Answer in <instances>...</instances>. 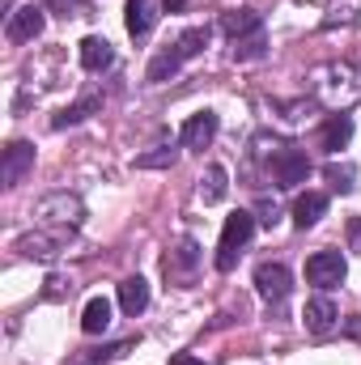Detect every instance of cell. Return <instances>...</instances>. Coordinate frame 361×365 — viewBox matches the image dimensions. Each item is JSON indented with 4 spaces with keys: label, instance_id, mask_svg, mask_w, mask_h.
<instances>
[{
    "label": "cell",
    "instance_id": "6da1fadb",
    "mask_svg": "<svg viewBox=\"0 0 361 365\" xmlns=\"http://www.w3.org/2000/svg\"><path fill=\"white\" fill-rule=\"evenodd\" d=\"M315 93H319V102L332 106V110L357 102L361 98V68H353V64H327V68L315 77Z\"/></svg>",
    "mask_w": 361,
    "mask_h": 365
},
{
    "label": "cell",
    "instance_id": "7a4b0ae2",
    "mask_svg": "<svg viewBox=\"0 0 361 365\" xmlns=\"http://www.w3.org/2000/svg\"><path fill=\"white\" fill-rule=\"evenodd\" d=\"M251 234H255V212H234V217H225L221 242H217V272H230V268L238 264V255H243V247L251 242Z\"/></svg>",
    "mask_w": 361,
    "mask_h": 365
},
{
    "label": "cell",
    "instance_id": "3957f363",
    "mask_svg": "<svg viewBox=\"0 0 361 365\" xmlns=\"http://www.w3.org/2000/svg\"><path fill=\"white\" fill-rule=\"evenodd\" d=\"M34 217H39V225L73 230V225H81L86 204H81V195H73V191H51V195H43V200L34 204Z\"/></svg>",
    "mask_w": 361,
    "mask_h": 365
},
{
    "label": "cell",
    "instance_id": "277c9868",
    "mask_svg": "<svg viewBox=\"0 0 361 365\" xmlns=\"http://www.w3.org/2000/svg\"><path fill=\"white\" fill-rule=\"evenodd\" d=\"M345 276H349V264H345V255L340 251H315L310 259H306V280L315 284V289H336V284H345Z\"/></svg>",
    "mask_w": 361,
    "mask_h": 365
},
{
    "label": "cell",
    "instance_id": "5b68a950",
    "mask_svg": "<svg viewBox=\"0 0 361 365\" xmlns=\"http://www.w3.org/2000/svg\"><path fill=\"white\" fill-rule=\"evenodd\" d=\"M64 247H68V230H34L13 242V251L21 259H56Z\"/></svg>",
    "mask_w": 361,
    "mask_h": 365
},
{
    "label": "cell",
    "instance_id": "8992f818",
    "mask_svg": "<svg viewBox=\"0 0 361 365\" xmlns=\"http://www.w3.org/2000/svg\"><path fill=\"white\" fill-rule=\"evenodd\" d=\"M47 26V9L43 4H21L17 13H9V43H34Z\"/></svg>",
    "mask_w": 361,
    "mask_h": 365
},
{
    "label": "cell",
    "instance_id": "52a82bcc",
    "mask_svg": "<svg viewBox=\"0 0 361 365\" xmlns=\"http://www.w3.org/2000/svg\"><path fill=\"white\" fill-rule=\"evenodd\" d=\"M272 179L276 187H298V182L310 179V158L302 153V149H280L276 158H272Z\"/></svg>",
    "mask_w": 361,
    "mask_h": 365
},
{
    "label": "cell",
    "instance_id": "ba28073f",
    "mask_svg": "<svg viewBox=\"0 0 361 365\" xmlns=\"http://www.w3.org/2000/svg\"><path fill=\"white\" fill-rule=\"evenodd\" d=\"M217 128H221V119H217V110H195L187 123H183L179 140L183 149H195V153H204L208 145H213V136H217Z\"/></svg>",
    "mask_w": 361,
    "mask_h": 365
},
{
    "label": "cell",
    "instance_id": "9c48e42d",
    "mask_svg": "<svg viewBox=\"0 0 361 365\" xmlns=\"http://www.w3.org/2000/svg\"><path fill=\"white\" fill-rule=\"evenodd\" d=\"M30 170H34V145H30V140H9L4 162H0V179H4V187H17Z\"/></svg>",
    "mask_w": 361,
    "mask_h": 365
},
{
    "label": "cell",
    "instance_id": "30bf717a",
    "mask_svg": "<svg viewBox=\"0 0 361 365\" xmlns=\"http://www.w3.org/2000/svg\"><path fill=\"white\" fill-rule=\"evenodd\" d=\"M255 289H260L264 302H285L289 289H293V276H289L285 264H260L255 268Z\"/></svg>",
    "mask_w": 361,
    "mask_h": 365
},
{
    "label": "cell",
    "instance_id": "8fae6325",
    "mask_svg": "<svg viewBox=\"0 0 361 365\" xmlns=\"http://www.w3.org/2000/svg\"><path fill=\"white\" fill-rule=\"evenodd\" d=\"M302 323H306V331H315V336H327V331L340 323V310H336V302H332L327 293H319V297H310V302H306V310H302Z\"/></svg>",
    "mask_w": 361,
    "mask_h": 365
},
{
    "label": "cell",
    "instance_id": "7c38bea8",
    "mask_svg": "<svg viewBox=\"0 0 361 365\" xmlns=\"http://www.w3.org/2000/svg\"><path fill=\"white\" fill-rule=\"evenodd\" d=\"M145 306H149V280H145V276L119 280V310H123L128 319H136V314H145Z\"/></svg>",
    "mask_w": 361,
    "mask_h": 365
},
{
    "label": "cell",
    "instance_id": "4fadbf2b",
    "mask_svg": "<svg viewBox=\"0 0 361 365\" xmlns=\"http://www.w3.org/2000/svg\"><path fill=\"white\" fill-rule=\"evenodd\" d=\"M221 30L230 34V43H238V38L260 34V30H264V17H260L255 9H234V13H225V17H221Z\"/></svg>",
    "mask_w": 361,
    "mask_h": 365
},
{
    "label": "cell",
    "instance_id": "5bb4252c",
    "mask_svg": "<svg viewBox=\"0 0 361 365\" xmlns=\"http://www.w3.org/2000/svg\"><path fill=\"white\" fill-rule=\"evenodd\" d=\"M323 212H327V195H323V191H302V195L293 200V225H298V230H310Z\"/></svg>",
    "mask_w": 361,
    "mask_h": 365
},
{
    "label": "cell",
    "instance_id": "9a60e30c",
    "mask_svg": "<svg viewBox=\"0 0 361 365\" xmlns=\"http://www.w3.org/2000/svg\"><path fill=\"white\" fill-rule=\"evenodd\" d=\"M153 21H158L153 0H128V9H123V26H128L132 38H145V34L153 30Z\"/></svg>",
    "mask_w": 361,
    "mask_h": 365
},
{
    "label": "cell",
    "instance_id": "2e32d148",
    "mask_svg": "<svg viewBox=\"0 0 361 365\" xmlns=\"http://www.w3.org/2000/svg\"><path fill=\"white\" fill-rule=\"evenodd\" d=\"M349 140H353V119L340 110V115H332V119L323 123V136H319V145H323L327 153H340Z\"/></svg>",
    "mask_w": 361,
    "mask_h": 365
},
{
    "label": "cell",
    "instance_id": "e0dca14e",
    "mask_svg": "<svg viewBox=\"0 0 361 365\" xmlns=\"http://www.w3.org/2000/svg\"><path fill=\"white\" fill-rule=\"evenodd\" d=\"M111 60H115V51H111L106 38H98V34L81 38V68H86V73H102V68H111Z\"/></svg>",
    "mask_w": 361,
    "mask_h": 365
},
{
    "label": "cell",
    "instance_id": "ac0fdd59",
    "mask_svg": "<svg viewBox=\"0 0 361 365\" xmlns=\"http://www.w3.org/2000/svg\"><path fill=\"white\" fill-rule=\"evenodd\" d=\"M225 191H230V175H225V166L213 162V166L200 175V200H204V204H221Z\"/></svg>",
    "mask_w": 361,
    "mask_h": 365
},
{
    "label": "cell",
    "instance_id": "d6986e66",
    "mask_svg": "<svg viewBox=\"0 0 361 365\" xmlns=\"http://www.w3.org/2000/svg\"><path fill=\"white\" fill-rule=\"evenodd\" d=\"M111 327V302L106 297H90L86 310H81V331L86 336H102Z\"/></svg>",
    "mask_w": 361,
    "mask_h": 365
},
{
    "label": "cell",
    "instance_id": "ffe728a7",
    "mask_svg": "<svg viewBox=\"0 0 361 365\" xmlns=\"http://www.w3.org/2000/svg\"><path fill=\"white\" fill-rule=\"evenodd\" d=\"M98 106H102V98H98V93H86L81 102H73V106H64V110H60V115L51 119V128H73V123H81V119H90V115L98 110Z\"/></svg>",
    "mask_w": 361,
    "mask_h": 365
},
{
    "label": "cell",
    "instance_id": "44dd1931",
    "mask_svg": "<svg viewBox=\"0 0 361 365\" xmlns=\"http://www.w3.org/2000/svg\"><path fill=\"white\" fill-rule=\"evenodd\" d=\"M175 162H179V149H175V145H153V149L141 153L132 166H136V170H171Z\"/></svg>",
    "mask_w": 361,
    "mask_h": 365
},
{
    "label": "cell",
    "instance_id": "7402d4cb",
    "mask_svg": "<svg viewBox=\"0 0 361 365\" xmlns=\"http://www.w3.org/2000/svg\"><path fill=\"white\" fill-rule=\"evenodd\" d=\"M179 64H183L179 47H166V51H158V56H153V64H149V73H145V77H149V81L158 86V81L175 77V73H179Z\"/></svg>",
    "mask_w": 361,
    "mask_h": 365
},
{
    "label": "cell",
    "instance_id": "603a6c76",
    "mask_svg": "<svg viewBox=\"0 0 361 365\" xmlns=\"http://www.w3.org/2000/svg\"><path fill=\"white\" fill-rule=\"evenodd\" d=\"M132 349H136V340H119V344H106V349H90L86 357H77L73 365H102V361H115V357L132 353Z\"/></svg>",
    "mask_w": 361,
    "mask_h": 365
},
{
    "label": "cell",
    "instance_id": "cb8c5ba5",
    "mask_svg": "<svg viewBox=\"0 0 361 365\" xmlns=\"http://www.w3.org/2000/svg\"><path fill=\"white\" fill-rule=\"evenodd\" d=\"M175 47H179V56H183V60H191V56H200V51L208 47V26H191V30H183V34H179V43H175Z\"/></svg>",
    "mask_w": 361,
    "mask_h": 365
},
{
    "label": "cell",
    "instance_id": "d4e9b609",
    "mask_svg": "<svg viewBox=\"0 0 361 365\" xmlns=\"http://www.w3.org/2000/svg\"><path fill=\"white\" fill-rule=\"evenodd\" d=\"M268 51V38H264V30L260 34H251V38H238L234 47H230V56L238 60V64H247V60H260Z\"/></svg>",
    "mask_w": 361,
    "mask_h": 365
},
{
    "label": "cell",
    "instance_id": "484cf974",
    "mask_svg": "<svg viewBox=\"0 0 361 365\" xmlns=\"http://www.w3.org/2000/svg\"><path fill=\"white\" fill-rule=\"evenodd\" d=\"M195 259H200V247H195L191 238H183L179 251H175V259H166V272H175V268H195Z\"/></svg>",
    "mask_w": 361,
    "mask_h": 365
},
{
    "label": "cell",
    "instance_id": "4316f807",
    "mask_svg": "<svg viewBox=\"0 0 361 365\" xmlns=\"http://www.w3.org/2000/svg\"><path fill=\"white\" fill-rule=\"evenodd\" d=\"M68 293H73V280H64V276H47V289H43L47 302H64Z\"/></svg>",
    "mask_w": 361,
    "mask_h": 365
},
{
    "label": "cell",
    "instance_id": "83f0119b",
    "mask_svg": "<svg viewBox=\"0 0 361 365\" xmlns=\"http://www.w3.org/2000/svg\"><path fill=\"white\" fill-rule=\"evenodd\" d=\"M327 182L336 191H349L353 187V166H327Z\"/></svg>",
    "mask_w": 361,
    "mask_h": 365
},
{
    "label": "cell",
    "instance_id": "f1b7e54d",
    "mask_svg": "<svg viewBox=\"0 0 361 365\" xmlns=\"http://www.w3.org/2000/svg\"><path fill=\"white\" fill-rule=\"evenodd\" d=\"M43 4H51V9H60L64 17H73V13L81 9V0H43Z\"/></svg>",
    "mask_w": 361,
    "mask_h": 365
},
{
    "label": "cell",
    "instance_id": "f546056e",
    "mask_svg": "<svg viewBox=\"0 0 361 365\" xmlns=\"http://www.w3.org/2000/svg\"><path fill=\"white\" fill-rule=\"evenodd\" d=\"M171 365H204V361H200L195 353H175V357H171Z\"/></svg>",
    "mask_w": 361,
    "mask_h": 365
},
{
    "label": "cell",
    "instance_id": "4dcf8cb0",
    "mask_svg": "<svg viewBox=\"0 0 361 365\" xmlns=\"http://www.w3.org/2000/svg\"><path fill=\"white\" fill-rule=\"evenodd\" d=\"M166 9H171V13H175V9H183V0H166Z\"/></svg>",
    "mask_w": 361,
    "mask_h": 365
}]
</instances>
